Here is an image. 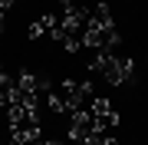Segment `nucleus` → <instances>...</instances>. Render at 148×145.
Segmentation results:
<instances>
[{"mask_svg": "<svg viewBox=\"0 0 148 145\" xmlns=\"http://www.w3.org/2000/svg\"><path fill=\"white\" fill-rule=\"evenodd\" d=\"M92 132H95V115L89 112V109H79V112L69 119V132H66V135H69L73 142H86Z\"/></svg>", "mask_w": 148, "mask_h": 145, "instance_id": "nucleus-1", "label": "nucleus"}, {"mask_svg": "<svg viewBox=\"0 0 148 145\" xmlns=\"http://www.w3.org/2000/svg\"><path fill=\"white\" fill-rule=\"evenodd\" d=\"M59 16H63L66 23H73V27H86V20H89V7L76 3V0H63V3H59Z\"/></svg>", "mask_w": 148, "mask_h": 145, "instance_id": "nucleus-2", "label": "nucleus"}, {"mask_svg": "<svg viewBox=\"0 0 148 145\" xmlns=\"http://www.w3.org/2000/svg\"><path fill=\"white\" fill-rule=\"evenodd\" d=\"M89 20H92V23H99L102 30H112V27H115V20H112V10H109L106 0H102V3H95V7H89Z\"/></svg>", "mask_w": 148, "mask_h": 145, "instance_id": "nucleus-3", "label": "nucleus"}, {"mask_svg": "<svg viewBox=\"0 0 148 145\" xmlns=\"http://www.w3.org/2000/svg\"><path fill=\"white\" fill-rule=\"evenodd\" d=\"M115 125H119V112H115V109H109V112H99V115H95V129H99V132H112Z\"/></svg>", "mask_w": 148, "mask_h": 145, "instance_id": "nucleus-4", "label": "nucleus"}, {"mask_svg": "<svg viewBox=\"0 0 148 145\" xmlns=\"http://www.w3.org/2000/svg\"><path fill=\"white\" fill-rule=\"evenodd\" d=\"M109 109H112V102H109V99H92V109H89V112H92V115H99V112H109Z\"/></svg>", "mask_w": 148, "mask_h": 145, "instance_id": "nucleus-5", "label": "nucleus"}, {"mask_svg": "<svg viewBox=\"0 0 148 145\" xmlns=\"http://www.w3.org/2000/svg\"><path fill=\"white\" fill-rule=\"evenodd\" d=\"M13 3H23V0H0V10H3V13H7V10H10V7H13Z\"/></svg>", "mask_w": 148, "mask_h": 145, "instance_id": "nucleus-6", "label": "nucleus"}, {"mask_svg": "<svg viewBox=\"0 0 148 145\" xmlns=\"http://www.w3.org/2000/svg\"><path fill=\"white\" fill-rule=\"evenodd\" d=\"M102 145H119V139H112V135H106V142Z\"/></svg>", "mask_w": 148, "mask_h": 145, "instance_id": "nucleus-7", "label": "nucleus"}, {"mask_svg": "<svg viewBox=\"0 0 148 145\" xmlns=\"http://www.w3.org/2000/svg\"><path fill=\"white\" fill-rule=\"evenodd\" d=\"M0 33H3V10H0Z\"/></svg>", "mask_w": 148, "mask_h": 145, "instance_id": "nucleus-8", "label": "nucleus"}, {"mask_svg": "<svg viewBox=\"0 0 148 145\" xmlns=\"http://www.w3.org/2000/svg\"><path fill=\"white\" fill-rule=\"evenodd\" d=\"M43 145H63V142H43Z\"/></svg>", "mask_w": 148, "mask_h": 145, "instance_id": "nucleus-9", "label": "nucleus"}, {"mask_svg": "<svg viewBox=\"0 0 148 145\" xmlns=\"http://www.w3.org/2000/svg\"><path fill=\"white\" fill-rule=\"evenodd\" d=\"M0 76H3V66H0Z\"/></svg>", "mask_w": 148, "mask_h": 145, "instance_id": "nucleus-10", "label": "nucleus"}, {"mask_svg": "<svg viewBox=\"0 0 148 145\" xmlns=\"http://www.w3.org/2000/svg\"><path fill=\"white\" fill-rule=\"evenodd\" d=\"M0 145H10V142H0Z\"/></svg>", "mask_w": 148, "mask_h": 145, "instance_id": "nucleus-11", "label": "nucleus"}]
</instances>
